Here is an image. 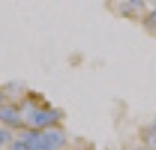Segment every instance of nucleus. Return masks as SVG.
Instances as JSON below:
<instances>
[{"instance_id":"11","label":"nucleus","mask_w":156,"mask_h":150,"mask_svg":"<svg viewBox=\"0 0 156 150\" xmlns=\"http://www.w3.org/2000/svg\"><path fill=\"white\" fill-rule=\"evenodd\" d=\"M133 150H149V148H146V147L142 145V147H137V148H133Z\"/></svg>"},{"instance_id":"3","label":"nucleus","mask_w":156,"mask_h":150,"mask_svg":"<svg viewBox=\"0 0 156 150\" xmlns=\"http://www.w3.org/2000/svg\"><path fill=\"white\" fill-rule=\"evenodd\" d=\"M44 138H46V143H48V148L49 150H63L67 148L69 145V136H67V131L62 124H55V126H49V128L42 129Z\"/></svg>"},{"instance_id":"4","label":"nucleus","mask_w":156,"mask_h":150,"mask_svg":"<svg viewBox=\"0 0 156 150\" xmlns=\"http://www.w3.org/2000/svg\"><path fill=\"white\" fill-rule=\"evenodd\" d=\"M16 136L23 140L30 147V150H49L48 143L44 138L42 129H35V128H21L16 131Z\"/></svg>"},{"instance_id":"8","label":"nucleus","mask_w":156,"mask_h":150,"mask_svg":"<svg viewBox=\"0 0 156 150\" xmlns=\"http://www.w3.org/2000/svg\"><path fill=\"white\" fill-rule=\"evenodd\" d=\"M146 25H151V26L156 28V5L147 11V14H146Z\"/></svg>"},{"instance_id":"7","label":"nucleus","mask_w":156,"mask_h":150,"mask_svg":"<svg viewBox=\"0 0 156 150\" xmlns=\"http://www.w3.org/2000/svg\"><path fill=\"white\" fill-rule=\"evenodd\" d=\"M5 150H30V147L23 142V140H20V138L16 136L14 140L7 145V148H5Z\"/></svg>"},{"instance_id":"5","label":"nucleus","mask_w":156,"mask_h":150,"mask_svg":"<svg viewBox=\"0 0 156 150\" xmlns=\"http://www.w3.org/2000/svg\"><path fill=\"white\" fill-rule=\"evenodd\" d=\"M140 140L142 145L149 150H156V131L151 126L147 128H140Z\"/></svg>"},{"instance_id":"10","label":"nucleus","mask_w":156,"mask_h":150,"mask_svg":"<svg viewBox=\"0 0 156 150\" xmlns=\"http://www.w3.org/2000/svg\"><path fill=\"white\" fill-rule=\"evenodd\" d=\"M151 128H153V129H154V131H156V119H154V121H153V122H151Z\"/></svg>"},{"instance_id":"2","label":"nucleus","mask_w":156,"mask_h":150,"mask_svg":"<svg viewBox=\"0 0 156 150\" xmlns=\"http://www.w3.org/2000/svg\"><path fill=\"white\" fill-rule=\"evenodd\" d=\"M0 124L5 126V128H9V129H12L14 133L18 131V129L23 128L18 103L5 100L2 105H0Z\"/></svg>"},{"instance_id":"6","label":"nucleus","mask_w":156,"mask_h":150,"mask_svg":"<svg viewBox=\"0 0 156 150\" xmlns=\"http://www.w3.org/2000/svg\"><path fill=\"white\" fill-rule=\"evenodd\" d=\"M14 138H16V135H14L12 129H9V128H5V126L0 124V148H7V145L12 142Z\"/></svg>"},{"instance_id":"12","label":"nucleus","mask_w":156,"mask_h":150,"mask_svg":"<svg viewBox=\"0 0 156 150\" xmlns=\"http://www.w3.org/2000/svg\"><path fill=\"white\" fill-rule=\"evenodd\" d=\"M72 150H84V148H72Z\"/></svg>"},{"instance_id":"13","label":"nucleus","mask_w":156,"mask_h":150,"mask_svg":"<svg viewBox=\"0 0 156 150\" xmlns=\"http://www.w3.org/2000/svg\"><path fill=\"white\" fill-rule=\"evenodd\" d=\"M0 150H4V148H0Z\"/></svg>"},{"instance_id":"9","label":"nucleus","mask_w":156,"mask_h":150,"mask_svg":"<svg viewBox=\"0 0 156 150\" xmlns=\"http://www.w3.org/2000/svg\"><path fill=\"white\" fill-rule=\"evenodd\" d=\"M5 101V94H4V91H2V87H0V105Z\"/></svg>"},{"instance_id":"1","label":"nucleus","mask_w":156,"mask_h":150,"mask_svg":"<svg viewBox=\"0 0 156 150\" xmlns=\"http://www.w3.org/2000/svg\"><path fill=\"white\" fill-rule=\"evenodd\" d=\"M63 110L56 107H49V105H39L37 110L32 115V121H30L28 128H35V129H46L49 126H55V124H62L63 121Z\"/></svg>"}]
</instances>
